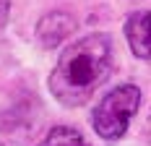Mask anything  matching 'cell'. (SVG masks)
Here are the masks:
<instances>
[{
    "mask_svg": "<svg viewBox=\"0 0 151 146\" xmlns=\"http://www.w3.org/2000/svg\"><path fill=\"white\" fill-rule=\"evenodd\" d=\"M112 68H115L112 39L107 34H86L60 52L47 86L63 107H81L109 78Z\"/></svg>",
    "mask_w": 151,
    "mask_h": 146,
    "instance_id": "1",
    "label": "cell"
},
{
    "mask_svg": "<svg viewBox=\"0 0 151 146\" xmlns=\"http://www.w3.org/2000/svg\"><path fill=\"white\" fill-rule=\"evenodd\" d=\"M138 104H141L138 86L122 84V86L112 89L94 107L91 128L96 131V136H102L104 141H117L120 136H125L133 115L138 112Z\"/></svg>",
    "mask_w": 151,
    "mask_h": 146,
    "instance_id": "2",
    "label": "cell"
},
{
    "mask_svg": "<svg viewBox=\"0 0 151 146\" xmlns=\"http://www.w3.org/2000/svg\"><path fill=\"white\" fill-rule=\"evenodd\" d=\"M125 39L130 52L141 60L151 58V47H149V11H136L128 16L125 21Z\"/></svg>",
    "mask_w": 151,
    "mask_h": 146,
    "instance_id": "3",
    "label": "cell"
},
{
    "mask_svg": "<svg viewBox=\"0 0 151 146\" xmlns=\"http://www.w3.org/2000/svg\"><path fill=\"white\" fill-rule=\"evenodd\" d=\"M76 26V21L70 16L65 13H47L42 21H39V26H37V37H39V42L45 44V47H58L60 39L68 37V31Z\"/></svg>",
    "mask_w": 151,
    "mask_h": 146,
    "instance_id": "4",
    "label": "cell"
},
{
    "mask_svg": "<svg viewBox=\"0 0 151 146\" xmlns=\"http://www.w3.org/2000/svg\"><path fill=\"white\" fill-rule=\"evenodd\" d=\"M39 146H91V144L76 131V128H65V125H60V128H52V131L47 133Z\"/></svg>",
    "mask_w": 151,
    "mask_h": 146,
    "instance_id": "5",
    "label": "cell"
},
{
    "mask_svg": "<svg viewBox=\"0 0 151 146\" xmlns=\"http://www.w3.org/2000/svg\"><path fill=\"white\" fill-rule=\"evenodd\" d=\"M8 16H11V0H0V29L8 24Z\"/></svg>",
    "mask_w": 151,
    "mask_h": 146,
    "instance_id": "6",
    "label": "cell"
}]
</instances>
